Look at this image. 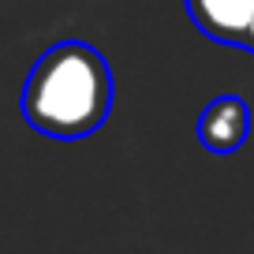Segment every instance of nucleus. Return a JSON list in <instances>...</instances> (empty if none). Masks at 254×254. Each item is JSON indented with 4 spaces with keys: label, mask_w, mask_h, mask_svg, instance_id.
Listing matches in <instances>:
<instances>
[{
    "label": "nucleus",
    "mask_w": 254,
    "mask_h": 254,
    "mask_svg": "<svg viewBox=\"0 0 254 254\" xmlns=\"http://www.w3.org/2000/svg\"><path fill=\"white\" fill-rule=\"evenodd\" d=\"M26 124L60 142L94 135L112 109L109 60L86 41L53 45L26 75L19 97Z\"/></svg>",
    "instance_id": "nucleus-1"
},
{
    "label": "nucleus",
    "mask_w": 254,
    "mask_h": 254,
    "mask_svg": "<svg viewBox=\"0 0 254 254\" xmlns=\"http://www.w3.org/2000/svg\"><path fill=\"white\" fill-rule=\"evenodd\" d=\"M198 142L213 153H236L239 146L247 142L251 135V109H247L243 97L236 94H224V97H213V101L202 109L198 116Z\"/></svg>",
    "instance_id": "nucleus-2"
},
{
    "label": "nucleus",
    "mask_w": 254,
    "mask_h": 254,
    "mask_svg": "<svg viewBox=\"0 0 254 254\" xmlns=\"http://www.w3.org/2000/svg\"><path fill=\"white\" fill-rule=\"evenodd\" d=\"M190 23L221 45L243 49V38L254 23V0H183Z\"/></svg>",
    "instance_id": "nucleus-3"
},
{
    "label": "nucleus",
    "mask_w": 254,
    "mask_h": 254,
    "mask_svg": "<svg viewBox=\"0 0 254 254\" xmlns=\"http://www.w3.org/2000/svg\"><path fill=\"white\" fill-rule=\"evenodd\" d=\"M243 49H247V53H254V23H251V30H247V38H243Z\"/></svg>",
    "instance_id": "nucleus-4"
}]
</instances>
